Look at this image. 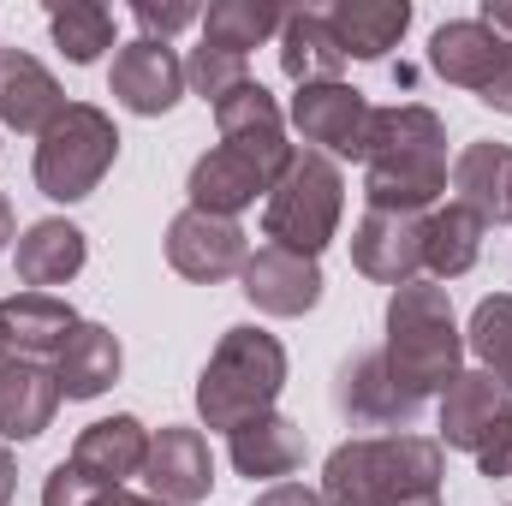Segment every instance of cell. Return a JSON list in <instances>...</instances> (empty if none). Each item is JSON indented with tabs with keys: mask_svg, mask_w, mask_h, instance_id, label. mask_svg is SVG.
<instances>
[{
	"mask_svg": "<svg viewBox=\"0 0 512 506\" xmlns=\"http://www.w3.org/2000/svg\"><path fill=\"white\" fill-rule=\"evenodd\" d=\"M447 191V126L423 102H399L370 114L364 143V197L370 209L423 215Z\"/></svg>",
	"mask_w": 512,
	"mask_h": 506,
	"instance_id": "1",
	"label": "cell"
},
{
	"mask_svg": "<svg viewBox=\"0 0 512 506\" xmlns=\"http://www.w3.org/2000/svg\"><path fill=\"white\" fill-rule=\"evenodd\" d=\"M447 447L429 435H358L322 465L328 506H441Z\"/></svg>",
	"mask_w": 512,
	"mask_h": 506,
	"instance_id": "2",
	"label": "cell"
},
{
	"mask_svg": "<svg viewBox=\"0 0 512 506\" xmlns=\"http://www.w3.org/2000/svg\"><path fill=\"white\" fill-rule=\"evenodd\" d=\"M387 376L417 405L447 393L465 370V334L453 322V298L441 280H411L387 292Z\"/></svg>",
	"mask_w": 512,
	"mask_h": 506,
	"instance_id": "3",
	"label": "cell"
},
{
	"mask_svg": "<svg viewBox=\"0 0 512 506\" xmlns=\"http://www.w3.org/2000/svg\"><path fill=\"white\" fill-rule=\"evenodd\" d=\"M286 387V346L262 328H227L197 376V417L209 429H239L262 411H274Z\"/></svg>",
	"mask_w": 512,
	"mask_h": 506,
	"instance_id": "4",
	"label": "cell"
},
{
	"mask_svg": "<svg viewBox=\"0 0 512 506\" xmlns=\"http://www.w3.org/2000/svg\"><path fill=\"white\" fill-rule=\"evenodd\" d=\"M340 215H346L340 161H328L316 149H298L286 161V173L262 197V239L280 245V251L322 256L334 245V233H340Z\"/></svg>",
	"mask_w": 512,
	"mask_h": 506,
	"instance_id": "5",
	"label": "cell"
},
{
	"mask_svg": "<svg viewBox=\"0 0 512 506\" xmlns=\"http://www.w3.org/2000/svg\"><path fill=\"white\" fill-rule=\"evenodd\" d=\"M120 161V126L96 102H66V114L36 137V191L54 203H84Z\"/></svg>",
	"mask_w": 512,
	"mask_h": 506,
	"instance_id": "6",
	"label": "cell"
},
{
	"mask_svg": "<svg viewBox=\"0 0 512 506\" xmlns=\"http://www.w3.org/2000/svg\"><path fill=\"white\" fill-rule=\"evenodd\" d=\"M370 102H364V90H352V84H304V90H292V131L316 149V155H328V161H364V143H370Z\"/></svg>",
	"mask_w": 512,
	"mask_h": 506,
	"instance_id": "7",
	"label": "cell"
},
{
	"mask_svg": "<svg viewBox=\"0 0 512 506\" xmlns=\"http://www.w3.org/2000/svg\"><path fill=\"white\" fill-rule=\"evenodd\" d=\"M167 262H173V274H185L197 286H221V280L245 274L251 239H245L239 221H221V215H203V209H179L167 221Z\"/></svg>",
	"mask_w": 512,
	"mask_h": 506,
	"instance_id": "8",
	"label": "cell"
},
{
	"mask_svg": "<svg viewBox=\"0 0 512 506\" xmlns=\"http://www.w3.org/2000/svg\"><path fill=\"white\" fill-rule=\"evenodd\" d=\"M215 126H221V149L245 155L268 185H274V179L286 173V161L298 155V149L286 143V114H280V102H274L256 78L215 108Z\"/></svg>",
	"mask_w": 512,
	"mask_h": 506,
	"instance_id": "9",
	"label": "cell"
},
{
	"mask_svg": "<svg viewBox=\"0 0 512 506\" xmlns=\"http://www.w3.org/2000/svg\"><path fill=\"white\" fill-rule=\"evenodd\" d=\"M108 90H114V102H120L126 114H137V120H161V114H173L179 96H185V60H179L167 42L137 36V42H126V48L114 54Z\"/></svg>",
	"mask_w": 512,
	"mask_h": 506,
	"instance_id": "10",
	"label": "cell"
},
{
	"mask_svg": "<svg viewBox=\"0 0 512 506\" xmlns=\"http://www.w3.org/2000/svg\"><path fill=\"white\" fill-rule=\"evenodd\" d=\"M143 483L149 495L167 506H197L209 501L215 489V459H209V441L185 423H161L149 429V459H143Z\"/></svg>",
	"mask_w": 512,
	"mask_h": 506,
	"instance_id": "11",
	"label": "cell"
},
{
	"mask_svg": "<svg viewBox=\"0 0 512 506\" xmlns=\"http://www.w3.org/2000/svg\"><path fill=\"white\" fill-rule=\"evenodd\" d=\"M352 262L376 286H411L423 274V215L364 209V221L352 227Z\"/></svg>",
	"mask_w": 512,
	"mask_h": 506,
	"instance_id": "12",
	"label": "cell"
},
{
	"mask_svg": "<svg viewBox=\"0 0 512 506\" xmlns=\"http://www.w3.org/2000/svg\"><path fill=\"white\" fill-rule=\"evenodd\" d=\"M429 66H435V78H447L453 90L483 96V90L512 66V42H501V36H495L489 24H477V18H447V24L429 36Z\"/></svg>",
	"mask_w": 512,
	"mask_h": 506,
	"instance_id": "13",
	"label": "cell"
},
{
	"mask_svg": "<svg viewBox=\"0 0 512 506\" xmlns=\"http://www.w3.org/2000/svg\"><path fill=\"white\" fill-rule=\"evenodd\" d=\"M245 298H251L262 316H310L322 304V268L316 256L280 251V245H256L245 274H239Z\"/></svg>",
	"mask_w": 512,
	"mask_h": 506,
	"instance_id": "14",
	"label": "cell"
},
{
	"mask_svg": "<svg viewBox=\"0 0 512 506\" xmlns=\"http://www.w3.org/2000/svg\"><path fill=\"white\" fill-rule=\"evenodd\" d=\"M334 405L358 423V429H405L417 417V399L387 376L382 352H358L340 364V381H334Z\"/></svg>",
	"mask_w": 512,
	"mask_h": 506,
	"instance_id": "15",
	"label": "cell"
},
{
	"mask_svg": "<svg viewBox=\"0 0 512 506\" xmlns=\"http://www.w3.org/2000/svg\"><path fill=\"white\" fill-rule=\"evenodd\" d=\"M60 114H66V96H60L54 72L24 48H0V126L42 137Z\"/></svg>",
	"mask_w": 512,
	"mask_h": 506,
	"instance_id": "16",
	"label": "cell"
},
{
	"mask_svg": "<svg viewBox=\"0 0 512 506\" xmlns=\"http://www.w3.org/2000/svg\"><path fill=\"white\" fill-rule=\"evenodd\" d=\"M143 459H149V429L120 411V417H96L90 429H78L72 441V465L84 477H96L102 489H126L131 477H143Z\"/></svg>",
	"mask_w": 512,
	"mask_h": 506,
	"instance_id": "17",
	"label": "cell"
},
{
	"mask_svg": "<svg viewBox=\"0 0 512 506\" xmlns=\"http://www.w3.org/2000/svg\"><path fill=\"white\" fill-rule=\"evenodd\" d=\"M78 328V310L54 292H12L0 298V340H6V358H60V346L72 340Z\"/></svg>",
	"mask_w": 512,
	"mask_h": 506,
	"instance_id": "18",
	"label": "cell"
},
{
	"mask_svg": "<svg viewBox=\"0 0 512 506\" xmlns=\"http://www.w3.org/2000/svg\"><path fill=\"white\" fill-rule=\"evenodd\" d=\"M12 262H18L24 292H54V286H66V280L84 274V262H90V239H84V227L48 215V221H30V227H24V239H18V256H12Z\"/></svg>",
	"mask_w": 512,
	"mask_h": 506,
	"instance_id": "19",
	"label": "cell"
},
{
	"mask_svg": "<svg viewBox=\"0 0 512 506\" xmlns=\"http://www.w3.org/2000/svg\"><path fill=\"white\" fill-rule=\"evenodd\" d=\"M507 411H512V393L489 370H459V381L441 393V447L477 453Z\"/></svg>",
	"mask_w": 512,
	"mask_h": 506,
	"instance_id": "20",
	"label": "cell"
},
{
	"mask_svg": "<svg viewBox=\"0 0 512 506\" xmlns=\"http://www.w3.org/2000/svg\"><path fill=\"white\" fill-rule=\"evenodd\" d=\"M60 411V381L36 358L0 364V441H36Z\"/></svg>",
	"mask_w": 512,
	"mask_h": 506,
	"instance_id": "21",
	"label": "cell"
},
{
	"mask_svg": "<svg viewBox=\"0 0 512 506\" xmlns=\"http://www.w3.org/2000/svg\"><path fill=\"white\" fill-rule=\"evenodd\" d=\"M126 370V352H120V334L102 328V322H78L72 340L60 346L54 358V381H60V399H102Z\"/></svg>",
	"mask_w": 512,
	"mask_h": 506,
	"instance_id": "22",
	"label": "cell"
},
{
	"mask_svg": "<svg viewBox=\"0 0 512 506\" xmlns=\"http://www.w3.org/2000/svg\"><path fill=\"white\" fill-rule=\"evenodd\" d=\"M227 459H233V471L251 477V483L292 477V471L304 465V429H298L292 417H280V411H262V417L239 423V429L227 435Z\"/></svg>",
	"mask_w": 512,
	"mask_h": 506,
	"instance_id": "23",
	"label": "cell"
},
{
	"mask_svg": "<svg viewBox=\"0 0 512 506\" xmlns=\"http://www.w3.org/2000/svg\"><path fill=\"white\" fill-rule=\"evenodd\" d=\"M191 209H203V215H221V221H239V209H251L256 197H268V179L256 173L245 155H233V149H209V155H197L191 161Z\"/></svg>",
	"mask_w": 512,
	"mask_h": 506,
	"instance_id": "24",
	"label": "cell"
},
{
	"mask_svg": "<svg viewBox=\"0 0 512 506\" xmlns=\"http://www.w3.org/2000/svg\"><path fill=\"white\" fill-rule=\"evenodd\" d=\"M453 203L471 209L483 227H501L512 209V143H471L453 161Z\"/></svg>",
	"mask_w": 512,
	"mask_h": 506,
	"instance_id": "25",
	"label": "cell"
},
{
	"mask_svg": "<svg viewBox=\"0 0 512 506\" xmlns=\"http://www.w3.org/2000/svg\"><path fill=\"white\" fill-rule=\"evenodd\" d=\"M280 72L304 90V84H340L346 72V48L328 30V12H286L280 24Z\"/></svg>",
	"mask_w": 512,
	"mask_h": 506,
	"instance_id": "26",
	"label": "cell"
},
{
	"mask_svg": "<svg viewBox=\"0 0 512 506\" xmlns=\"http://www.w3.org/2000/svg\"><path fill=\"white\" fill-rule=\"evenodd\" d=\"M411 24L405 0H334L328 6V30L340 36L346 60H387V48H399Z\"/></svg>",
	"mask_w": 512,
	"mask_h": 506,
	"instance_id": "27",
	"label": "cell"
},
{
	"mask_svg": "<svg viewBox=\"0 0 512 506\" xmlns=\"http://www.w3.org/2000/svg\"><path fill=\"white\" fill-rule=\"evenodd\" d=\"M483 233H489V227H483L471 209H459V203L429 209V215H423V268H429L435 280L471 274L477 256H483Z\"/></svg>",
	"mask_w": 512,
	"mask_h": 506,
	"instance_id": "28",
	"label": "cell"
},
{
	"mask_svg": "<svg viewBox=\"0 0 512 506\" xmlns=\"http://www.w3.org/2000/svg\"><path fill=\"white\" fill-rule=\"evenodd\" d=\"M286 12L274 0H215L203 12V42L209 48H227V54H251L268 36H280Z\"/></svg>",
	"mask_w": 512,
	"mask_h": 506,
	"instance_id": "29",
	"label": "cell"
},
{
	"mask_svg": "<svg viewBox=\"0 0 512 506\" xmlns=\"http://www.w3.org/2000/svg\"><path fill=\"white\" fill-rule=\"evenodd\" d=\"M48 30H54V48L72 66H96L114 48V12L96 6V0H60V6H48Z\"/></svg>",
	"mask_w": 512,
	"mask_h": 506,
	"instance_id": "30",
	"label": "cell"
},
{
	"mask_svg": "<svg viewBox=\"0 0 512 506\" xmlns=\"http://www.w3.org/2000/svg\"><path fill=\"white\" fill-rule=\"evenodd\" d=\"M465 346L477 352V370H489L512 393V292H495V298H483L471 310Z\"/></svg>",
	"mask_w": 512,
	"mask_h": 506,
	"instance_id": "31",
	"label": "cell"
},
{
	"mask_svg": "<svg viewBox=\"0 0 512 506\" xmlns=\"http://www.w3.org/2000/svg\"><path fill=\"white\" fill-rule=\"evenodd\" d=\"M251 84V60L245 54H227V48H191V60H185V90L191 96H203L209 108H221L233 90H245Z\"/></svg>",
	"mask_w": 512,
	"mask_h": 506,
	"instance_id": "32",
	"label": "cell"
},
{
	"mask_svg": "<svg viewBox=\"0 0 512 506\" xmlns=\"http://www.w3.org/2000/svg\"><path fill=\"white\" fill-rule=\"evenodd\" d=\"M96 501H102V483L84 477L72 459H60L48 471V483H42V506H96Z\"/></svg>",
	"mask_w": 512,
	"mask_h": 506,
	"instance_id": "33",
	"label": "cell"
},
{
	"mask_svg": "<svg viewBox=\"0 0 512 506\" xmlns=\"http://www.w3.org/2000/svg\"><path fill=\"white\" fill-rule=\"evenodd\" d=\"M131 18L143 24V36H149V42H167L173 30L197 24V6H191V0H167V6H155V0H137V6H131Z\"/></svg>",
	"mask_w": 512,
	"mask_h": 506,
	"instance_id": "34",
	"label": "cell"
},
{
	"mask_svg": "<svg viewBox=\"0 0 512 506\" xmlns=\"http://www.w3.org/2000/svg\"><path fill=\"white\" fill-rule=\"evenodd\" d=\"M477 471H483V477H495V483H507V477H512V411L489 429V441L477 447Z\"/></svg>",
	"mask_w": 512,
	"mask_h": 506,
	"instance_id": "35",
	"label": "cell"
},
{
	"mask_svg": "<svg viewBox=\"0 0 512 506\" xmlns=\"http://www.w3.org/2000/svg\"><path fill=\"white\" fill-rule=\"evenodd\" d=\"M251 506H328L316 489H304V483H274V489H262Z\"/></svg>",
	"mask_w": 512,
	"mask_h": 506,
	"instance_id": "36",
	"label": "cell"
},
{
	"mask_svg": "<svg viewBox=\"0 0 512 506\" xmlns=\"http://www.w3.org/2000/svg\"><path fill=\"white\" fill-rule=\"evenodd\" d=\"M477 24H489V30H495L501 42H512V0H483Z\"/></svg>",
	"mask_w": 512,
	"mask_h": 506,
	"instance_id": "37",
	"label": "cell"
},
{
	"mask_svg": "<svg viewBox=\"0 0 512 506\" xmlns=\"http://www.w3.org/2000/svg\"><path fill=\"white\" fill-rule=\"evenodd\" d=\"M477 102H489L495 114H512V66L495 78V84H489V90H483V96H477Z\"/></svg>",
	"mask_w": 512,
	"mask_h": 506,
	"instance_id": "38",
	"label": "cell"
},
{
	"mask_svg": "<svg viewBox=\"0 0 512 506\" xmlns=\"http://www.w3.org/2000/svg\"><path fill=\"white\" fill-rule=\"evenodd\" d=\"M12 495H18V465H12V453L0 447V506H12Z\"/></svg>",
	"mask_w": 512,
	"mask_h": 506,
	"instance_id": "39",
	"label": "cell"
},
{
	"mask_svg": "<svg viewBox=\"0 0 512 506\" xmlns=\"http://www.w3.org/2000/svg\"><path fill=\"white\" fill-rule=\"evenodd\" d=\"M96 506H167V501H155V495H131V489H102V501Z\"/></svg>",
	"mask_w": 512,
	"mask_h": 506,
	"instance_id": "40",
	"label": "cell"
},
{
	"mask_svg": "<svg viewBox=\"0 0 512 506\" xmlns=\"http://www.w3.org/2000/svg\"><path fill=\"white\" fill-rule=\"evenodd\" d=\"M6 245H12V203L0 197V251H6Z\"/></svg>",
	"mask_w": 512,
	"mask_h": 506,
	"instance_id": "41",
	"label": "cell"
},
{
	"mask_svg": "<svg viewBox=\"0 0 512 506\" xmlns=\"http://www.w3.org/2000/svg\"><path fill=\"white\" fill-rule=\"evenodd\" d=\"M0 364H6V340H0Z\"/></svg>",
	"mask_w": 512,
	"mask_h": 506,
	"instance_id": "42",
	"label": "cell"
},
{
	"mask_svg": "<svg viewBox=\"0 0 512 506\" xmlns=\"http://www.w3.org/2000/svg\"><path fill=\"white\" fill-rule=\"evenodd\" d=\"M507 221H512V209H507Z\"/></svg>",
	"mask_w": 512,
	"mask_h": 506,
	"instance_id": "43",
	"label": "cell"
}]
</instances>
